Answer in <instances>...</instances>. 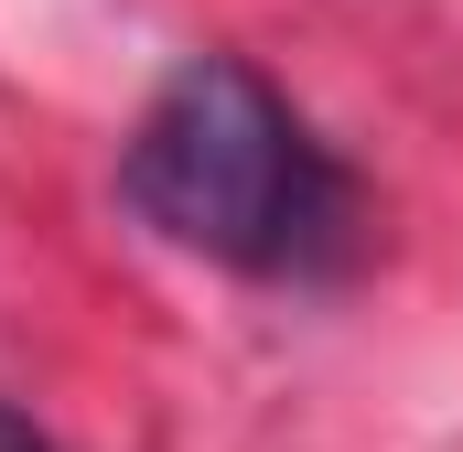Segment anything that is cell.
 I'll return each instance as SVG.
<instances>
[{
  "label": "cell",
  "mask_w": 463,
  "mask_h": 452,
  "mask_svg": "<svg viewBox=\"0 0 463 452\" xmlns=\"http://www.w3.org/2000/svg\"><path fill=\"white\" fill-rule=\"evenodd\" d=\"M118 205L162 248L269 291H324L366 259V184L237 54H184L151 87L140 129L118 140Z\"/></svg>",
  "instance_id": "6da1fadb"
},
{
  "label": "cell",
  "mask_w": 463,
  "mask_h": 452,
  "mask_svg": "<svg viewBox=\"0 0 463 452\" xmlns=\"http://www.w3.org/2000/svg\"><path fill=\"white\" fill-rule=\"evenodd\" d=\"M0 452H54V431H43L33 410H11V399H0Z\"/></svg>",
  "instance_id": "7a4b0ae2"
}]
</instances>
